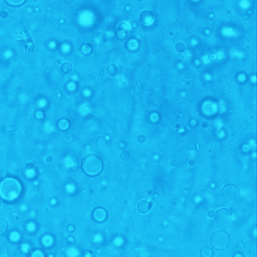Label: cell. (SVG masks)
Wrapping results in <instances>:
<instances>
[{
  "label": "cell",
  "mask_w": 257,
  "mask_h": 257,
  "mask_svg": "<svg viewBox=\"0 0 257 257\" xmlns=\"http://www.w3.org/2000/svg\"><path fill=\"white\" fill-rule=\"evenodd\" d=\"M22 190V184L15 177H6L1 183L0 196L5 201H12L20 196Z\"/></svg>",
  "instance_id": "1"
},
{
  "label": "cell",
  "mask_w": 257,
  "mask_h": 257,
  "mask_svg": "<svg viewBox=\"0 0 257 257\" xmlns=\"http://www.w3.org/2000/svg\"><path fill=\"white\" fill-rule=\"evenodd\" d=\"M81 169L85 174L89 177H96L101 172L103 169V161L100 156L96 154H89L82 160Z\"/></svg>",
  "instance_id": "2"
},
{
  "label": "cell",
  "mask_w": 257,
  "mask_h": 257,
  "mask_svg": "<svg viewBox=\"0 0 257 257\" xmlns=\"http://www.w3.org/2000/svg\"><path fill=\"white\" fill-rule=\"evenodd\" d=\"M230 243V235L222 230L214 231L210 238V244L217 250H223L226 248Z\"/></svg>",
  "instance_id": "3"
},
{
  "label": "cell",
  "mask_w": 257,
  "mask_h": 257,
  "mask_svg": "<svg viewBox=\"0 0 257 257\" xmlns=\"http://www.w3.org/2000/svg\"><path fill=\"white\" fill-rule=\"evenodd\" d=\"M214 219L219 226H226L232 221V213L227 208H220L215 213Z\"/></svg>",
  "instance_id": "4"
},
{
  "label": "cell",
  "mask_w": 257,
  "mask_h": 257,
  "mask_svg": "<svg viewBox=\"0 0 257 257\" xmlns=\"http://www.w3.org/2000/svg\"><path fill=\"white\" fill-rule=\"evenodd\" d=\"M238 195H239L238 189L234 184L228 183V184H226L223 187V189H222V196H223L224 199L226 201H235L238 197Z\"/></svg>",
  "instance_id": "5"
},
{
  "label": "cell",
  "mask_w": 257,
  "mask_h": 257,
  "mask_svg": "<svg viewBox=\"0 0 257 257\" xmlns=\"http://www.w3.org/2000/svg\"><path fill=\"white\" fill-rule=\"evenodd\" d=\"M152 204L146 200L139 201L137 204V212L141 214H147L151 211Z\"/></svg>",
  "instance_id": "6"
},
{
  "label": "cell",
  "mask_w": 257,
  "mask_h": 257,
  "mask_svg": "<svg viewBox=\"0 0 257 257\" xmlns=\"http://www.w3.org/2000/svg\"><path fill=\"white\" fill-rule=\"evenodd\" d=\"M107 211L103 208H97L93 212V219L98 222L104 221L107 219Z\"/></svg>",
  "instance_id": "7"
},
{
  "label": "cell",
  "mask_w": 257,
  "mask_h": 257,
  "mask_svg": "<svg viewBox=\"0 0 257 257\" xmlns=\"http://www.w3.org/2000/svg\"><path fill=\"white\" fill-rule=\"evenodd\" d=\"M118 67L116 64H110L107 68V74L109 76H116L118 74Z\"/></svg>",
  "instance_id": "8"
},
{
  "label": "cell",
  "mask_w": 257,
  "mask_h": 257,
  "mask_svg": "<svg viewBox=\"0 0 257 257\" xmlns=\"http://www.w3.org/2000/svg\"><path fill=\"white\" fill-rule=\"evenodd\" d=\"M151 14H152L151 11H143V12H142V15H141V20H142V22H143V23L147 24V20H148V19H149V21H150L151 22H153V20H154V16H153V15L150 16Z\"/></svg>",
  "instance_id": "9"
},
{
  "label": "cell",
  "mask_w": 257,
  "mask_h": 257,
  "mask_svg": "<svg viewBox=\"0 0 257 257\" xmlns=\"http://www.w3.org/2000/svg\"><path fill=\"white\" fill-rule=\"evenodd\" d=\"M72 70H73V65L70 62L63 63V64L61 65V71H62L63 73H64V74L71 73Z\"/></svg>",
  "instance_id": "10"
},
{
  "label": "cell",
  "mask_w": 257,
  "mask_h": 257,
  "mask_svg": "<svg viewBox=\"0 0 257 257\" xmlns=\"http://www.w3.org/2000/svg\"><path fill=\"white\" fill-rule=\"evenodd\" d=\"M213 249L211 248V247L206 246V247H204V248H202V249H201V255L204 257H210L213 255Z\"/></svg>",
  "instance_id": "11"
},
{
  "label": "cell",
  "mask_w": 257,
  "mask_h": 257,
  "mask_svg": "<svg viewBox=\"0 0 257 257\" xmlns=\"http://www.w3.org/2000/svg\"><path fill=\"white\" fill-rule=\"evenodd\" d=\"M120 158H121V160L127 161L130 159V153L127 150H124L120 154Z\"/></svg>",
  "instance_id": "12"
},
{
  "label": "cell",
  "mask_w": 257,
  "mask_h": 257,
  "mask_svg": "<svg viewBox=\"0 0 257 257\" xmlns=\"http://www.w3.org/2000/svg\"><path fill=\"white\" fill-rule=\"evenodd\" d=\"M5 2L7 4H9L10 5H13V6H18V5L23 4L25 1L24 0H6Z\"/></svg>",
  "instance_id": "13"
},
{
  "label": "cell",
  "mask_w": 257,
  "mask_h": 257,
  "mask_svg": "<svg viewBox=\"0 0 257 257\" xmlns=\"http://www.w3.org/2000/svg\"><path fill=\"white\" fill-rule=\"evenodd\" d=\"M9 141L11 143H17L19 141V136L16 133L10 134L9 136Z\"/></svg>",
  "instance_id": "14"
},
{
  "label": "cell",
  "mask_w": 257,
  "mask_h": 257,
  "mask_svg": "<svg viewBox=\"0 0 257 257\" xmlns=\"http://www.w3.org/2000/svg\"><path fill=\"white\" fill-rule=\"evenodd\" d=\"M58 126L60 127L61 129L65 130V129H67V128H69V123H68V121H66V120H61V121L59 122V124H58Z\"/></svg>",
  "instance_id": "15"
},
{
  "label": "cell",
  "mask_w": 257,
  "mask_h": 257,
  "mask_svg": "<svg viewBox=\"0 0 257 257\" xmlns=\"http://www.w3.org/2000/svg\"><path fill=\"white\" fill-rule=\"evenodd\" d=\"M7 230V222L1 219V234H3Z\"/></svg>",
  "instance_id": "16"
},
{
  "label": "cell",
  "mask_w": 257,
  "mask_h": 257,
  "mask_svg": "<svg viewBox=\"0 0 257 257\" xmlns=\"http://www.w3.org/2000/svg\"><path fill=\"white\" fill-rule=\"evenodd\" d=\"M214 214H215V213H214L213 211H209L208 213V217H210V218L214 217Z\"/></svg>",
  "instance_id": "17"
},
{
  "label": "cell",
  "mask_w": 257,
  "mask_h": 257,
  "mask_svg": "<svg viewBox=\"0 0 257 257\" xmlns=\"http://www.w3.org/2000/svg\"><path fill=\"white\" fill-rule=\"evenodd\" d=\"M58 62L59 63H63V59H62V58H58Z\"/></svg>",
  "instance_id": "18"
}]
</instances>
